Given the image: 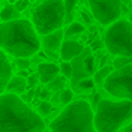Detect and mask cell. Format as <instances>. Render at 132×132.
<instances>
[{
    "instance_id": "cell-6",
    "label": "cell",
    "mask_w": 132,
    "mask_h": 132,
    "mask_svg": "<svg viewBox=\"0 0 132 132\" xmlns=\"http://www.w3.org/2000/svg\"><path fill=\"white\" fill-rule=\"evenodd\" d=\"M104 46L112 55H132V21L118 19L104 34Z\"/></svg>"
},
{
    "instance_id": "cell-8",
    "label": "cell",
    "mask_w": 132,
    "mask_h": 132,
    "mask_svg": "<svg viewBox=\"0 0 132 132\" xmlns=\"http://www.w3.org/2000/svg\"><path fill=\"white\" fill-rule=\"evenodd\" d=\"M88 4L92 17L101 26L108 27L121 17L123 0H88Z\"/></svg>"
},
{
    "instance_id": "cell-18",
    "label": "cell",
    "mask_w": 132,
    "mask_h": 132,
    "mask_svg": "<svg viewBox=\"0 0 132 132\" xmlns=\"http://www.w3.org/2000/svg\"><path fill=\"white\" fill-rule=\"evenodd\" d=\"M80 3V0H64V6H65V24L74 21L75 19V10Z\"/></svg>"
},
{
    "instance_id": "cell-3",
    "label": "cell",
    "mask_w": 132,
    "mask_h": 132,
    "mask_svg": "<svg viewBox=\"0 0 132 132\" xmlns=\"http://www.w3.org/2000/svg\"><path fill=\"white\" fill-rule=\"evenodd\" d=\"M95 109L87 100H72L50 122V131H95Z\"/></svg>"
},
{
    "instance_id": "cell-11",
    "label": "cell",
    "mask_w": 132,
    "mask_h": 132,
    "mask_svg": "<svg viewBox=\"0 0 132 132\" xmlns=\"http://www.w3.org/2000/svg\"><path fill=\"white\" fill-rule=\"evenodd\" d=\"M37 74L43 84H50L58 74H61L60 65H57L53 61H41L37 65Z\"/></svg>"
},
{
    "instance_id": "cell-14",
    "label": "cell",
    "mask_w": 132,
    "mask_h": 132,
    "mask_svg": "<svg viewBox=\"0 0 132 132\" xmlns=\"http://www.w3.org/2000/svg\"><path fill=\"white\" fill-rule=\"evenodd\" d=\"M29 87V84H27L26 81V77H23V75H16V77H12V80L9 81V84H7L6 89L4 91H9V92H14V94H23L24 91H26V88ZM3 91V92H4Z\"/></svg>"
},
{
    "instance_id": "cell-2",
    "label": "cell",
    "mask_w": 132,
    "mask_h": 132,
    "mask_svg": "<svg viewBox=\"0 0 132 132\" xmlns=\"http://www.w3.org/2000/svg\"><path fill=\"white\" fill-rule=\"evenodd\" d=\"M31 20L16 19L12 21H2L0 44L10 57H33L38 54L41 40Z\"/></svg>"
},
{
    "instance_id": "cell-22",
    "label": "cell",
    "mask_w": 132,
    "mask_h": 132,
    "mask_svg": "<svg viewBox=\"0 0 132 132\" xmlns=\"http://www.w3.org/2000/svg\"><path fill=\"white\" fill-rule=\"evenodd\" d=\"M60 71H61V74H63L65 78L71 80L72 75H74V65H72L70 61H64L63 60V63L60 64Z\"/></svg>"
},
{
    "instance_id": "cell-24",
    "label": "cell",
    "mask_w": 132,
    "mask_h": 132,
    "mask_svg": "<svg viewBox=\"0 0 132 132\" xmlns=\"http://www.w3.org/2000/svg\"><path fill=\"white\" fill-rule=\"evenodd\" d=\"M38 114L41 115V117H46V115H48V114H51L53 112V106H51V104L50 102H47V101H43V102L38 105Z\"/></svg>"
},
{
    "instance_id": "cell-9",
    "label": "cell",
    "mask_w": 132,
    "mask_h": 132,
    "mask_svg": "<svg viewBox=\"0 0 132 132\" xmlns=\"http://www.w3.org/2000/svg\"><path fill=\"white\" fill-rule=\"evenodd\" d=\"M85 50V47L81 43H78L74 38H65L61 44L60 48V57L64 61H72L74 58H77L78 55H81Z\"/></svg>"
},
{
    "instance_id": "cell-29",
    "label": "cell",
    "mask_w": 132,
    "mask_h": 132,
    "mask_svg": "<svg viewBox=\"0 0 132 132\" xmlns=\"http://www.w3.org/2000/svg\"><path fill=\"white\" fill-rule=\"evenodd\" d=\"M121 131H123V132H128V131H132V122H128V123H126V125L123 126L122 129H121Z\"/></svg>"
},
{
    "instance_id": "cell-26",
    "label": "cell",
    "mask_w": 132,
    "mask_h": 132,
    "mask_svg": "<svg viewBox=\"0 0 132 132\" xmlns=\"http://www.w3.org/2000/svg\"><path fill=\"white\" fill-rule=\"evenodd\" d=\"M29 3H30V0H17V2L14 3V7H16V9H17L20 13H23L24 10H27Z\"/></svg>"
},
{
    "instance_id": "cell-13",
    "label": "cell",
    "mask_w": 132,
    "mask_h": 132,
    "mask_svg": "<svg viewBox=\"0 0 132 132\" xmlns=\"http://www.w3.org/2000/svg\"><path fill=\"white\" fill-rule=\"evenodd\" d=\"M81 61V65H82V70L87 75H94L97 72V61H95L94 55L89 54V50H84V53L81 55H78Z\"/></svg>"
},
{
    "instance_id": "cell-27",
    "label": "cell",
    "mask_w": 132,
    "mask_h": 132,
    "mask_svg": "<svg viewBox=\"0 0 132 132\" xmlns=\"http://www.w3.org/2000/svg\"><path fill=\"white\" fill-rule=\"evenodd\" d=\"M101 100H102V98H101L100 94H94V95H92V102H91V104H92V106H94V109L97 108V105L100 104Z\"/></svg>"
},
{
    "instance_id": "cell-4",
    "label": "cell",
    "mask_w": 132,
    "mask_h": 132,
    "mask_svg": "<svg viewBox=\"0 0 132 132\" xmlns=\"http://www.w3.org/2000/svg\"><path fill=\"white\" fill-rule=\"evenodd\" d=\"M94 121L97 132L121 131L126 123L132 121V101L123 98H102L95 108Z\"/></svg>"
},
{
    "instance_id": "cell-25",
    "label": "cell",
    "mask_w": 132,
    "mask_h": 132,
    "mask_svg": "<svg viewBox=\"0 0 132 132\" xmlns=\"http://www.w3.org/2000/svg\"><path fill=\"white\" fill-rule=\"evenodd\" d=\"M16 60V64H17L19 70H23V68H29L31 61H30V57H17L14 58Z\"/></svg>"
},
{
    "instance_id": "cell-15",
    "label": "cell",
    "mask_w": 132,
    "mask_h": 132,
    "mask_svg": "<svg viewBox=\"0 0 132 132\" xmlns=\"http://www.w3.org/2000/svg\"><path fill=\"white\" fill-rule=\"evenodd\" d=\"M95 87H97V82H95L94 77H85L82 78V80H80L77 84H74L72 85V89H74L75 92H80V94H89V92H92L95 89Z\"/></svg>"
},
{
    "instance_id": "cell-21",
    "label": "cell",
    "mask_w": 132,
    "mask_h": 132,
    "mask_svg": "<svg viewBox=\"0 0 132 132\" xmlns=\"http://www.w3.org/2000/svg\"><path fill=\"white\" fill-rule=\"evenodd\" d=\"M132 64V55H117L114 58V68H121V67H125V65H129Z\"/></svg>"
},
{
    "instance_id": "cell-1",
    "label": "cell",
    "mask_w": 132,
    "mask_h": 132,
    "mask_svg": "<svg viewBox=\"0 0 132 132\" xmlns=\"http://www.w3.org/2000/svg\"><path fill=\"white\" fill-rule=\"evenodd\" d=\"M0 129L12 132H41L43 117L30 108L19 94L4 91L0 97Z\"/></svg>"
},
{
    "instance_id": "cell-7",
    "label": "cell",
    "mask_w": 132,
    "mask_h": 132,
    "mask_svg": "<svg viewBox=\"0 0 132 132\" xmlns=\"http://www.w3.org/2000/svg\"><path fill=\"white\" fill-rule=\"evenodd\" d=\"M102 87L112 97L132 101V64L114 68Z\"/></svg>"
},
{
    "instance_id": "cell-17",
    "label": "cell",
    "mask_w": 132,
    "mask_h": 132,
    "mask_svg": "<svg viewBox=\"0 0 132 132\" xmlns=\"http://www.w3.org/2000/svg\"><path fill=\"white\" fill-rule=\"evenodd\" d=\"M16 19H20V12L14 7V4L9 2L7 4H4L2 10V21H12Z\"/></svg>"
},
{
    "instance_id": "cell-19",
    "label": "cell",
    "mask_w": 132,
    "mask_h": 132,
    "mask_svg": "<svg viewBox=\"0 0 132 132\" xmlns=\"http://www.w3.org/2000/svg\"><path fill=\"white\" fill-rule=\"evenodd\" d=\"M112 71H114V65L112 67H102V68L97 70V72L92 75L94 80H95V82H97V85H104L105 80L108 78V75L111 74Z\"/></svg>"
},
{
    "instance_id": "cell-31",
    "label": "cell",
    "mask_w": 132,
    "mask_h": 132,
    "mask_svg": "<svg viewBox=\"0 0 132 132\" xmlns=\"http://www.w3.org/2000/svg\"><path fill=\"white\" fill-rule=\"evenodd\" d=\"M30 2H34V0H30Z\"/></svg>"
},
{
    "instance_id": "cell-28",
    "label": "cell",
    "mask_w": 132,
    "mask_h": 132,
    "mask_svg": "<svg viewBox=\"0 0 132 132\" xmlns=\"http://www.w3.org/2000/svg\"><path fill=\"white\" fill-rule=\"evenodd\" d=\"M102 41H97V43H94V44H91V48H94V50H97V48H101L102 47Z\"/></svg>"
},
{
    "instance_id": "cell-5",
    "label": "cell",
    "mask_w": 132,
    "mask_h": 132,
    "mask_svg": "<svg viewBox=\"0 0 132 132\" xmlns=\"http://www.w3.org/2000/svg\"><path fill=\"white\" fill-rule=\"evenodd\" d=\"M31 21L38 34L44 36L65 24L64 0H43L31 12Z\"/></svg>"
},
{
    "instance_id": "cell-23",
    "label": "cell",
    "mask_w": 132,
    "mask_h": 132,
    "mask_svg": "<svg viewBox=\"0 0 132 132\" xmlns=\"http://www.w3.org/2000/svg\"><path fill=\"white\" fill-rule=\"evenodd\" d=\"M74 89L71 88H64L60 91V102L63 104V105H67V104H70L72 101V98H74Z\"/></svg>"
},
{
    "instance_id": "cell-30",
    "label": "cell",
    "mask_w": 132,
    "mask_h": 132,
    "mask_svg": "<svg viewBox=\"0 0 132 132\" xmlns=\"http://www.w3.org/2000/svg\"><path fill=\"white\" fill-rule=\"evenodd\" d=\"M129 20L132 21V13H131V14H129Z\"/></svg>"
},
{
    "instance_id": "cell-10",
    "label": "cell",
    "mask_w": 132,
    "mask_h": 132,
    "mask_svg": "<svg viewBox=\"0 0 132 132\" xmlns=\"http://www.w3.org/2000/svg\"><path fill=\"white\" fill-rule=\"evenodd\" d=\"M64 37H65V33H64L63 29H57L54 31L48 33V34L41 36V46L46 50L47 53H54V51H60L61 44L64 41Z\"/></svg>"
},
{
    "instance_id": "cell-20",
    "label": "cell",
    "mask_w": 132,
    "mask_h": 132,
    "mask_svg": "<svg viewBox=\"0 0 132 132\" xmlns=\"http://www.w3.org/2000/svg\"><path fill=\"white\" fill-rule=\"evenodd\" d=\"M67 80H68V78H65L63 74H61V75H57V77H55L50 84H47V85H48V88L51 89V91L60 92L61 89H64V87L67 85Z\"/></svg>"
},
{
    "instance_id": "cell-16",
    "label": "cell",
    "mask_w": 132,
    "mask_h": 132,
    "mask_svg": "<svg viewBox=\"0 0 132 132\" xmlns=\"http://www.w3.org/2000/svg\"><path fill=\"white\" fill-rule=\"evenodd\" d=\"M84 31H85V27H84V24L80 23V21H71V23L67 24L65 30H64L65 38H74V37H77V36L82 34Z\"/></svg>"
},
{
    "instance_id": "cell-12",
    "label": "cell",
    "mask_w": 132,
    "mask_h": 132,
    "mask_svg": "<svg viewBox=\"0 0 132 132\" xmlns=\"http://www.w3.org/2000/svg\"><path fill=\"white\" fill-rule=\"evenodd\" d=\"M12 61L9 58V54L3 50L0 54V88H2V92L6 89L9 81L12 80Z\"/></svg>"
}]
</instances>
